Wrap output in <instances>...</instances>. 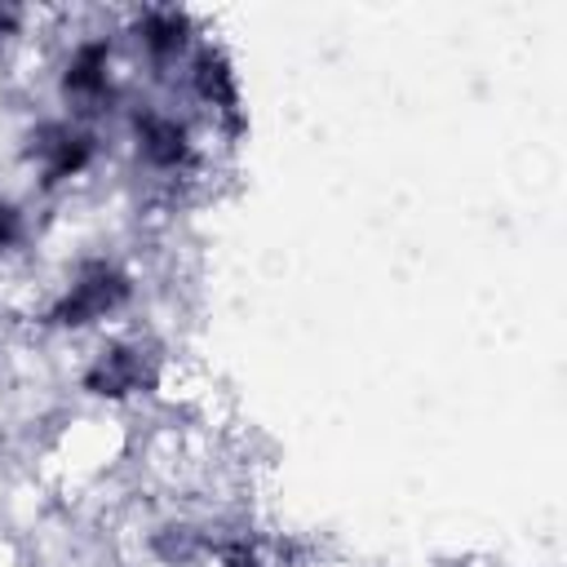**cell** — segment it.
<instances>
[{"mask_svg": "<svg viewBox=\"0 0 567 567\" xmlns=\"http://www.w3.org/2000/svg\"><path fill=\"white\" fill-rule=\"evenodd\" d=\"M13 22H18V13H13V9H0V35H9Z\"/></svg>", "mask_w": 567, "mask_h": 567, "instance_id": "ba28073f", "label": "cell"}, {"mask_svg": "<svg viewBox=\"0 0 567 567\" xmlns=\"http://www.w3.org/2000/svg\"><path fill=\"white\" fill-rule=\"evenodd\" d=\"M128 297V284L115 266L106 261H93L75 275V284L66 288V297L53 306V323H66V328H80V323H93L102 315H111L120 301Z\"/></svg>", "mask_w": 567, "mask_h": 567, "instance_id": "6da1fadb", "label": "cell"}, {"mask_svg": "<svg viewBox=\"0 0 567 567\" xmlns=\"http://www.w3.org/2000/svg\"><path fill=\"white\" fill-rule=\"evenodd\" d=\"M13 235H18V213H13L9 204H0V248H4Z\"/></svg>", "mask_w": 567, "mask_h": 567, "instance_id": "52a82bcc", "label": "cell"}, {"mask_svg": "<svg viewBox=\"0 0 567 567\" xmlns=\"http://www.w3.org/2000/svg\"><path fill=\"white\" fill-rule=\"evenodd\" d=\"M146 381H151V368H146V359H142L137 346H111V350H102L97 363L84 377V385L93 394H133Z\"/></svg>", "mask_w": 567, "mask_h": 567, "instance_id": "3957f363", "label": "cell"}, {"mask_svg": "<svg viewBox=\"0 0 567 567\" xmlns=\"http://www.w3.org/2000/svg\"><path fill=\"white\" fill-rule=\"evenodd\" d=\"M137 146H142V155H146L151 164L173 168V164L186 155V128H182L177 120H168V115H146V120L137 124Z\"/></svg>", "mask_w": 567, "mask_h": 567, "instance_id": "277c9868", "label": "cell"}, {"mask_svg": "<svg viewBox=\"0 0 567 567\" xmlns=\"http://www.w3.org/2000/svg\"><path fill=\"white\" fill-rule=\"evenodd\" d=\"M102 93H106V49L102 44H84L66 66V97L97 102Z\"/></svg>", "mask_w": 567, "mask_h": 567, "instance_id": "5b68a950", "label": "cell"}, {"mask_svg": "<svg viewBox=\"0 0 567 567\" xmlns=\"http://www.w3.org/2000/svg\"><path fill=\"white\" fill-rule=\"evenodd\" d=\"M186 27H182V18H173V13H151L146 22H142V40H146V49L155 53V58H173L177 49H182V35Z\"/></svg>", "mask_w": 567, "mask_h": 567, "instance_id": "8992f818", "label": "cell"}, {"mask_svg": "<svg viewBox=\"0 0 567 567\" xmlns=\"http://www.w3.org/2000/svg\"><path fill=\"white\" fill-rule=\"evenodd\" d=\"M89 155H93V137L80 128H66V124H49L31 137V159L44 168V182L80 173L89 164Z\"/></svg>", "mask_w": 567, "mask_h": 567, "instance_id": "7a4b0ae2", "label": "cell"}]
</instances>
